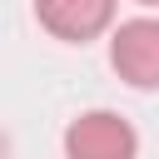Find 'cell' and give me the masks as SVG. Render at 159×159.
<instances>
[{"label":"cell","mask_w":159,"mask_h":159,"mask_svg":"<svg viewBox=\"0 0 159 159\" xmlns=\"http://www.w3.org/2000/svg\"><path fill=\"white\" fill-rule=\"evenodd\" d=\"M139 134L114 109H89L65 124V159H134Z\"/></svg>","instance_id":"cell-1"},{"label":"cell","mask_w":159,"mask_h":159,"mask_svg":"<svg viewBox=\"0 0 159 159\" xmlns=\"http://www.w3.org/2000/svg\"><path fill=\"white\" fill-rule=\"evenodd\" d=\"M109 65L124 84L134 89H159V20L139 15L114 25L109 35Z\"/></svg>","instance_id":"cell-2"},{"label":"cell","mask_w":159,"mask_h":159,"mask_svg":"<svg viewBox=\"0 0 159 159\" xmlns=\"http://www.w3.org/2000/svg\"><path fill=\"white\" fill-rule=\"evenodd\" d=\"M114 5L119 0H35V20L65 45H89L114 25Z\"/></svg>","instance_id":"cell-3"},{"label":"cell","mask_w":159,"mask_h":159,"mask_svg":"<svg viewBox=\"0 0 159 159\" xmlns=\"http://www.w3.org/2000/svg\"><path fill=\"white\" fill-rule=\"evenodd\" d=\"M134 5H144V10H154V5H159V0H134Z\"/></svg>","instance_id":"cell-4"}]
</instances>
